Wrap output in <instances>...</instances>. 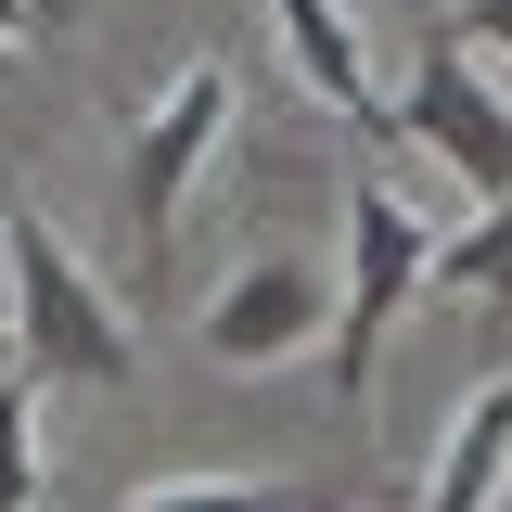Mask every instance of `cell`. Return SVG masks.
Listing matches in <instances>:
<instances>
[{
	"mask_svg": "<svg viewBox=\"0 0 512 512\" xmlns=\"http://www.w3.org/2000/svg\"><path fill=\"white\" fill-rule=\"evenodd\" d=\"M0 256H13V384H90V397H128L141 346H128V308L77 269L39 205H0Z\"/></svg>",
	"mask_w": 512,
	"mask_h": 512,
	"instance_id": "cell-1",
	"label": "cell"
},
{
	"mask_svg": "<svg viewBox=\"0 0 512 512\" xmlns=\"http://www.w3.org/2000/svg\"><path fill=\"white\" fill-rule=\"evenodd\" d=\"M231 116H244V77L205 52V64H180V77H167V90L116 128V218H128V256H141V269H167L180 205H192V180L218 167Z\"/></svg>",
	"mask_w": 512,
	"mask_h": 512,
	"instance_id": "cell-2",
	"label": "cell"
},
{
	"mask_svg": "<svg viewBox=\"0 0 512 512\" xmlns=\"http://www.w3.org/2000/svg\"><path fill=\"white\" fill-rule=\"evenodd\" d=\"M423 295H436V231L384 180H346V269H333V397L346 410H372V359Z\"/></svg>",
	"mask_w": 512,
	"mask_h": 512,
	"instance_id": "cell-3",
	"label": "cell"
},
{
	"mask_svg": "<svg viewBox=\"0 0 512 512\" xmlns=\"http://www.w3.org/2000/svg\"><path fill=\"white\" fill-rule=\"evenodd\" d=\"M384 128H397V141H423V154H436L474 205H512V90L461 52V39H423V52H410V77H397Z\"/></svg>",
	"mask_w": 512,
	"mask_h": 512,
	"instance_id": "cell-4",
	"label": "cell"
},
{
	"mask_svg": "<svg viewBox=\"0 0 512 512\" xmlns=\"http://www.w3.org/2000/svg\"><path fill=\"white\" fill-rule=\"evenodd\" d=\"M320 320H333V295H320L308 256H244V269L205 295V359H218V372H269V359L320 346Z\"/></svg>",
	"mask_w": 512,
	"mask_h": 512,
	"instance_id": "cell-5",
	"label": "cell"
},
{
	"mask_svg": "<svg viewBox=\"0 0 512 512\" xmlns=\"http://www.w3.org/2000/svg\"><path fill=\"white\" fill-rule=\"evenodd\" d=\"M269 26H282L295 77L320 90V116L384 141V90H372V52H359V13H346V0H269Z\"/></svg>",
	"mask_w": 512,
	"mask_h": 512,
	"instance_id": "cell-6",
	"label": "cell"
},
{
	"mask_svg": "<svg viewBox=\"0 0 512 512\" xmlns=\"http://www.w3.org/2000/svg\"><path fill=\"white\" fill-rule=\"evenodd\" d=\"M500 487H512V372H500V384H474V397L448 410L423 512H500Z\"/></svg>",
	"mask_w": 512,
	"mask_h": 512,
	"instance_id": "cell-7",
	"label": "cell"
},
{
	"mask_svg": "<svg viewBox=\"0 0 512 512\" xmlns=\"http://www.w3.org/2000/svg\"><path fill=\"white\" fill-rule=\"evenodd\" d=\"M436 295L512 308V205H474V231H436Z\"/></svg>",
	"mask_w": 512,
	"mask_h": 512,
	"instance_id": "cell-8",
	"label": "cell"
},
{
	"mask_svg": "<svg viewBox=\"0 0 512 512\" xmlns=\"http://www.w3.org/2000/svg\"><path fill=\"white\" fill-rule=\"evenodd\" d=\"M128 512H320V487H256V474H167Z\"/></svg>",
	"mask_w": 512,
	"mask_h": 512,
	"instance_id": "cell-9",
	"label": "cell"
},
{
	"mask_svg": "<svg viewBox=\"0 0 512 512\" xmlns=\"http://www.w3.org/2000/svg\"><path fill=\"white\" fill-rule=\"evenodd\" d=\"M0 512H39V384L0 372Z\"/></svg>",
	"mask_w": 512,
	"mask_h": 512,
	"instance_id": "cell-10",
	"label": "cell"
},
{
	"mask_svg": "<svg viewBox=\"0 0 512 512\" xmlns=\"http://www.w3.org/2000/svg\"><path fill=\"white\" fill-rule=\"evenodd\" d=\"M436 39H461V52L500 77V64H512V0H448V26H436Z\"/></svg>",
	"mask_w": 512,
	"mask_h": 512,
	"instance_id": "cell-11",
	"label": "cell"
},
{
	"mask_svg": "<svg viewBox=\"0 0 512 512\" xmlns=\"http://www.w3.org/2000/svg\"><path fill=\"white\" fill-rule=\"evenodd\" d=\"M90 0H0V52H39V39H64Z\"/></svg>",
	"mask_w": 512,
	"mask_h": 512,
	"instance_id": "cell-12",
	"label": "cell"
},
{
	"mask_svg": "<svg viewBox=\"0 0 512 512\" xmlns=\"http://www.w3.org/2000/svg\"><path fill=\"white\" fill-rule=\"evenodd\" d=\"M0 359H13V256H0Z\"/></svg>",
	"mask_w": 512,
	"mask_h": 512,
	"instance_id": "cell-13",
	"label": "cell"
}]
</instances>
